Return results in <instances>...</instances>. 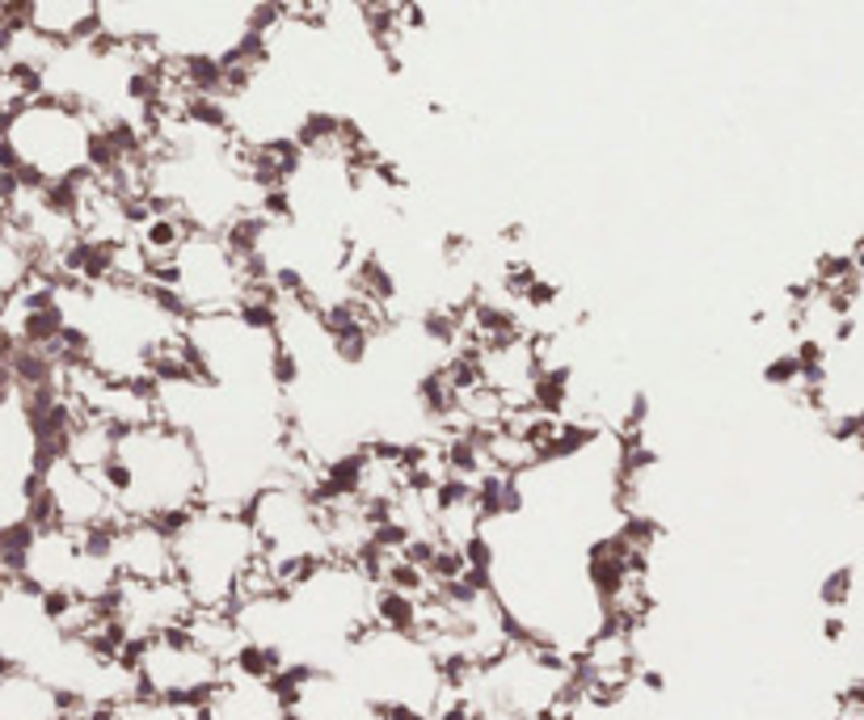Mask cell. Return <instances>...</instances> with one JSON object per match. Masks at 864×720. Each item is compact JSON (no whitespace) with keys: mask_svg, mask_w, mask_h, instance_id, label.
<instances>
[{"mask_svg":"<svg viewBox=\"0 0 864 720\" xmlns=\"http://www.w3.org/2000/svg\"><path fill=\"white\" fill-rule=\"evenodd\" d=\"M101 123L56 94H26L0 119V164L17 186H64L94 178Z\"/></svg>","mask_w":864,"mask_h":720,"instance_id":"6da1fadb","label":"cell"},{"mask_svg":"<svg viewBox=\"0 0 864 720\" xmlns=\"http://www.w3.org/2000/svg\"><path fill=\"white\" fill-rule=\"evenodd\" d=\"M173 539V573L194 611H232L241 586L257 564V535L241 505H194L157 523Z\"/></svg>","mask_w":864,"mask_h":720,"instance_id":"7a4b0ae2","label":"cell"},{"mask_svg":"<svg viewBox=\"0 0 864 720\" xmlns=\"http://www.w3.org/2000/svg\"><path fill=\"white\" fill-rule=\"evenodd\" d=\"M203 720H295L283 687L275 679H257V674H241L228 670L216 683V691L207 695V704L198 708Z\"/></svg>","mask_w":864,"mask_h":720,"instance_id":"3957f363","label":"cell"},{"mask_svg":"<svg viewBox=\"0 0 864 720\" xmlns=\"http://www.w3.org/2000/svg\"><path fill=\"white\" fill-rule=\"evenodd\" d=\"M9 17L51 47H72L101 34V0H13Z\"/></svg>","mask_w":864,"mask_h":720,"instance_id":"277c9868","label":"cell"},{"mask_svg":"<svg viewBox=\"0 0 864 720\" xmlns=\"http://www.w3.org/2000/svg\"><path fill=\"white\" fill-rule=\"evenodd\" d=\"M764 383H768V388H798V383H801V363L793 358V350H784V354H771L768 363H764Z\"/></svg>","mask_w":864,"mask_h":720,"instance_id":"5b68a950","label":"cell"},{"mask_svg":"<svg viewBox=\"0 0 864 720\" xmlns=\"http://www.w3.org/2000/svg\"><path fill=\"white\" fill-rule=\"evenodd\" d=\"M852 586H856V573H852V569H835L831 577L823 582L818 598H823L827 607H843V602L852 598Z\"/></svg>","mask_w":864,"mask_h":720,"instance_id":"8992f818","label":"cell"},{"mask_svg":"<svg viewBox=\"0 0 864 720\" xmlns=\"http://www.w3.org/2000/svg\"><path fill=\"white\" fill-rule=\"evenodd\" d=\"M856 333H861V325H856V316H835V329H831V342L835 345H848L856 342Z\"/></svg>","mask_w":864,"mask_h":720,"instance_id":"52a82bcc","label":"cell"},{"mask_svg":"<svg viewBox=\"0 0 864 720\" xmlns=\"http://www.w3.org/2000/svg\"><path fill=\"white\" fill-rule=\"evenodd\" d=\"M13 190H17V182L9 178V169L0 164V216H4V207H9V198H13Z\"/></svg>","mask_w":864,"mask_h":720,"instance_id":"ba28073f","label":"cell"},{"mask_svg":"<svg viewBox=\"0 0 864 720\" xmlns=\"http://www.w3.org/2000/svg\"><path fill=\"white\" fill-rule=\"evenodd\" d=\"M823 636H827V640H843V636H848V624H843V620H839V615H831V620H827V624H823Z\"/></svg>","mask_w":864,"mask_h":720,"instance_id":"9c48e42d","label":"cell"},{"mask_svg":"<svg viewBox=\"0 0 864 720\" xmlns=\"http://www.w3.org/2000/svg\"><path fill=\"white\" fill-rule=\"evenodd\" d=\"M848 253H852V261H856V270H861V274H864V236H856V245H852V249H848Z\"/></svg>","mask_w":864,"mask_h":720,"instance_id":"30bf717a","label":"cell"}]
</instances>
